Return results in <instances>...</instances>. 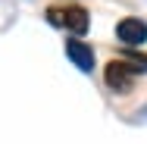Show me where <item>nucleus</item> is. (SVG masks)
<instances>
[{
    "label": "nucleus",
    "instance_id": "1",
    "mask_svg": "<svg viewBox=\"0 0 147 144\" xmlns=\"http://www.w3.org/2000/svg\"><path fill=\"white\" fill-rule=\"evenodd\" d=\"M44 19H47L53 28L72 31V38H82V34L91 28L88 9H85V6H78V3H59V6H47Z\"/></svg>",
    "mask_w": 147,
    "mask_h": 144
},
{
    "label": "nucleus",
    "instance_id": "2",
    "mask_svg": "<svg viewBox=\"0 0 147 144\" xmlns=\"http://www.w3.org/2000/svg\"><path fill=\"white\" fill-rule=\"evenodd\" d=\"M141 75V69L135 66V63H128V59H110L107 66H103V82L110 91H116V94H128L131 88H135V78Z\"/></svg>",
    "mask_w": 147,
    "mask_h": 144
},
{
    "label": "nucleus",
    "instance_id": "3",
    "mask_svg": "<svg viewBox=\"0 0 147 144\" xmlns=\"http://www.w3.org/2000/svg\"><path fill=\"white\" fill-rule=\"evenodd\" d=\"M116 38L125 44V47L138 50V47L147 41V22H144V19H138V16H125V19L116 25Z\"/></svg>",
    "mask_w": 147,
    "mask_h": 144
},
{
    "label": "nucleus",
    "instance_id": "4",
    "mask_svg": "<svg viewBox=\"0 0 147 144\" xmlns=\"http://www.w3.org/2000/svg\"><path fill=\"white\" fill-rule=\"evenodd\" d=\"M66 57H69L72 66H78L82 72H94V50H91L85 41L69 38V41H66Z\"/></svg>",
    "mask_w": 147,
    "mask_h": 144
}]
</instances>
